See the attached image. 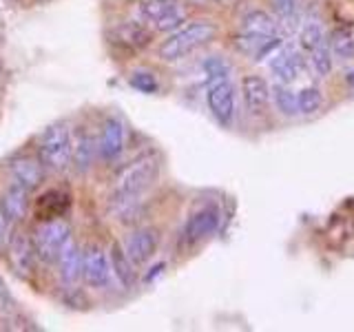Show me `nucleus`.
Wrapping results in <instances>:
<instances>
[{"label":"nucleus","mask_w":354,"mask_h":332,"mask_svg":"<svg viewBox=\"0 0 354 332\" xmlns=\"http://www.w3.org/2000/svg\"><path fill=\"white\" fill-rule=\"evenodd\" d=\"M11 175H14V182L25 186L27 191H36L40 182L44 180V164L40 158H29V155H22L11 162Z\"/></svg>","instance_id":"f8f14e48"},{"label":"nucleus","mask_w":354,"mask_h":332,"mask_svg":"<svg viewBox=\"0 0 354 332\" xmlns=\"http://www.w3.org/2000/svg\"><path fill=\"white\" fill-rule=\"evenodd\" d=\"M118 38L122 42H127L129 47H147L149 40H151V33L144 29L142 25H138V22H124V25L118 27Z\"/></svg>","instance_id":"5701e85b"},{"label":"nucleus","mask_w":354,"mask_h":332,"mask_svg":"<svg viewBox=\"0 0 354 332\" xmlns=\"http://www.w3.org/2000/svg\"><path fill=\"white\" fill-rule=\"evenodd\" d=\"M182 22H184V11L180 7V9H175L173 14L164 16L162 20L155 22V27H158L160 31H177V29L182 27Z\"/></svg>","instance_id":"7c9ffc66"},{"label":"nucleus","mask_w":354,"mask_h":332,"mask_svg":"<svg viewBox=\"0 0 354 332\" xmlns=\"http://www.w3.org/2000/svg\"><path fill=\"white\" fill-rule=\"evenodd\" d=\"M175 9H180V0H144L140 5V14L142 18H147L149 22H158L164 16L173 14Z\"/></svg>","instance_id":"412c9836"},{"label":"nucleus","mask_w":354,"mask_h":332,"mask_svg":"<svg viewBox=\"0 0 354 332\" xmlns=\"http://www.w3.org/2000/svg\"><path fill=\"white\" fill-rule=\"evenodd\" d=\"M310 55H313L310 60H313V66L319 75H328L332 71V49H330L328 40H324L319 47H315L310 51Z\"/></svg>","instance_id":"cd10ccee"},{"label":"nucleus","mask_w":354,"mask_h":332,"mask_svg":"<svg viewBox=\"0 0 354 332\" xmlns=\"http://www.w3.org/2000/svg\"><path fill=\"white\" fill-rule=\"evenodd\" d=\"M109 261H111V270L118 277V282L124 286V288H133L138 282V270H136V264L129 257L127 248H122L120 243H111V250H109Z\"/></svg>","instance_id":"dca6fc26"},{"label":"nucleus","mask_w":354,"mask_h":332,"mask_svg":"<svg viewBox=\"0 0 354 332\" xmlns=\"http://www.w3.org/2000/svg\"><path fill=\"white\" fill-rule=\"evenodd\" d=\"M111 277V261L102 246L91 243L82 252V279L91 288H104Z\"/></svg>","instance_id":"0eeeda50"},{"label":"nucleus","mask_w":354,"mask_h":332,"mask_svg":"<svg viewBox=\"0 0 354 332\" xmlns=\"http://www.w3.org/2000/svg\"><path fill=\"white\" fill-rule=\"evenodd\" d=\"M272 98H274V104H277V109L281 111L283 116H297L299 113V102H297V95L288 89L283 82H279V84H274V89H272Z\"/></svg>","instance_id":"b1692460"},{"label":"nucleus","mask_w":354,"mask_h":332,"mask_svg":"<svg viewBox=\"0 0 354 332\" xmlns=\"http://www.w3.org/2000/svg\"><path fill=\"white\" fill-rule=\"evenodd\" d=\"M33 246H36L38 259L55 264L60 257L62 248L69 243L71 239V226L66 224L62 217H53V219H42V224L33 232Z\"/></svg>","instance_id":"7ed1b4c3"},{"label":"nucleus","mask_w":354,"mask_h":332,"mask_svg":"<svg viewBox=\"0 0 354 332\" xmlns=\"http://www.w3.org/2000/svg\"><path fill=\"white\" fill-rule=\"evenodd\" d=\"M297 102H299V113L313 116L324 104V95H321L317 86H306L297 93Z\"/></svg>","instance_id":"393cba45"},{"label":"nucleus","mask_w":354,"mask_h":332,"mask_svg":"<svg viewBox=\"0 0 354 332\" xmlns=\"http://www.w3.org/2000/svg\"><path fill=\"white\" fill-rule=\"evenodd\" d=\"M158 241H160L158 230H153V228H140L136 232H131L127 239V252L133 259V264L142 266L151 261L155 250H158Z\"/></svg>","instance_id":"9b49d317"},{"label":"nucleus","mask_w":354,"mask_h":332,"mask_svg":"<svg viewBox=\"0 0 354 332\" xmlns=\"http://www.w3.org/2000/svg\"><path fill=\"white\" fill-rule=\"evenodd\" d=\"M301 69H304V60L299 58V51L290 47V44L281 47L270 60V71L274 73L277 82H283V84L295 82L297 77L301 75Z\"/></svg>","instance_id":"9d476101"},{"label":"nucleus","mask_w":354,"mask_h":332,"mask_svg":"<svg viewBox=\"0 0 354 332\" xmlns=\"http://www.w3.org/2000/svg\"><path fill=\"white\" fill-rule=\"evenodd\" d=\"M7 215L3 213V208H0V243H3L5 235H7Z\"/></svg>","instance_id":"473e14b6"},{"label":"nucleus","mask_w":354,"mask_h":332,"mask_svg":"<svg viewBox=\"0 0 354 332\" xmlns=\"http://www.w3.org/2000/svg\"><path fill=\"white\" fill-rule=\"evenodd\" d=\"M274 14L279 25H297L299 18H301V11H299V0H272Z\"/></svg>","instance_id":"bb28decb"},{"label":"nucleus","mask_w":354,"mask_h":332,"mask_svg":"<svg viewBox=\"0 0 354 332\" xmlns=\"http://www.w3.org/2000/svg\"><path fill=\"white\" fill-rule=\"evenodd\" d=\"M277 29H279V22L272 18L266 11H248L246 16L241 18V31H250V33H263V36H277Z\"/></svg>","instance_id":"aec40b11"},{"label":"nucleus","mask_w":354,"mask_h":332,"mask_svg":"<svg viewBox=\"0 0 354 332\" xmlns=\"http://www.w3.org/2000/svg\"><path fill=\"white\" fill-rule=\"evenodd\" d=\"M0 208L11 221H20L29 210V191L20 184H11L0 197Z\"/></svg>","instance_id":"f3484780"},{"label":"nucleus","mask_w":354,"mask_h":332,"mask_svg":"<svg viewBox=\"0 0 354 332\" xmlns=\"http://www.w3.org/2000/svg\"><path fill=\"white\" fill-rule=\"evenodd\" d=\"M9 259L20 275L33 273L38 255H36V246H33V239L27 232L14 230V235L9 237Z\"/></svg>","instance_id":"1a4fd4ad"},{"label":"nucleus","mask_w":354,"mask_h":332,"mask_svg":"<svg viewBox=\"0 0 354 332\" xmlns=\"http://www.w3.org/2000/svg\"><path fill=\"white\" fill-rule=\"evenodd\" d=\"M326 40V33H324V27H321V22L317 20H310L301 27V33H299V42H301V47L313 51L315 47H319L321 42Z\"/></svg>","instance_id":"a878e982"},{"label":"nucleus","mask_w":354,"mask_h":332,"mask_svg":"<svg viewBox=\"0 0 354 332\" xmlns=\"http://www.w3.org/2000/svg\"><path fill=\"white\" fill-rule=\"evenodd\" d=\"M95 142L93 138L88 136L84 129H80L71 136V162L75 166V171L84 173L86 169H91L93 164V158H95Z\"/></svg>","instance_id":"a211bd4d"},{"label":"nucleus","mask_w":354,"mask_h":332,"mask_svg":"<svg viewBox=\"0 0 354 332\" xmlns=\"http://www.w3.org/2000/svg\"><path fill=\"white\" fill-rule=\"evenodd\" d=\"M160 177V162L153 155H144L138 162L127 166L118 177L115 193L127 197H142Z\"/></svg>","instance_id":"f03ea898"},{"label":"nucleus","mask_w":354,"mask_h":332,"mask_svg":"<svg viewBox=\"0 0 354 332\" xmlns=\"http://www.w3.org/2000/svg\"><path fill=\"white\" fill-rule=\"evenodd\" d=\"M235 42L239 51H243L254 60H261L263 55H268L281 47L279 36H263V33H250V31H241L235 38Z\"/></svg>","instance_id":"ddd939ff"},{"label":"nucleus","mask_w":354,"mask_h":332,"mask_svg":"<svg viewBox=\"0 0 354 332\" xmlns=\"http://www.w3.org/2000/svg\"><path fill=\"white\" fill-rule=\"evenodd\" d=\"M346 82H348V84H350V86L354 89V69H352V71H350V73L346 75Z\"/></svg>","instance_id":"72a5a7b5"},{"label":"nucleus","mask_w":354,"mask_h":332,"mask_svg":"<svg viewBox=\"0 0 354 332\" xmlns=\"http://www.w3.org/2000/svg\"><path fill=\"white\" fill-rule=\"evenodd\" d=\"M38 158L53 171H64L71 164V133L64 124H53L38 140Z\"/></svg>","instance_id":"20e7f679"},{"label":"nucleus","mask_w":354,"mask_h":332,"mask_svg":"<svg viewBox=\"0 0 354 332\" xmlns=\"http://www.w3.org/2000/svg\"><path fill=\"white\" fill-rule=\"evenodd\" d=\"M131 86L133 89H138L140 93H155L158 91V80H155V75L149 73V71H136L131 75Z\"/></svg>","instance_id":"c85d7f7f"},{"label":"nucleus","mask_w":354,"mask_h":332,"mask_svg":"<svg viewBox=\"0 0 354 332\" xmlns=\"http://www.w3.org/2000/svg\"><path fill=\"white\" fill-rule=\"evenodd\" d=\"M330 49L332 55L341 60H354V36L350 29H337L330 36Z\"/></svg>","instance_id":"4be33fe9"},{"label":"nucleus","mask_w":354,"mask_h":332,"mask_svg":"<svg viewBox=\"0 0 354 332\" xmlns=\"http://www.w3.org/2000/svg\"><path fill=\"white\" fill-rule=\"evenodd\" d=\"M55 264H58L60 279L64 286H75L82 279V250L73 239H69V243L62 248L60 257Z\"/></svg>","instance_id":"4468645a"},{"label":"nucleus","mask_w":354,"mask_h":332,"mask_svg":"<svg viewBox=\"0 0 354 332\" xmlns=\"http://www.w3.org/2000/svg\"><path fill=\"white\" fill-rule=\"evenodd\" d=\"M241 91H243V102H246L248 111L254 116L261 113V111L270 102V86L261 75H246L243 77Z\"/></svg>","instance_id":"2eb2a0df"},{"label":"nucleus","mask_w":354,"mask_h":332,"mask_svg":"<svg viewBox=\"0 0 354 332\" xmlns=\"http://www.w3.org/2000/svg\"><path fill=\"white\" fill-rule=\"evenodd\" d=\"M206 102H208L210 113L215 116L219 124L228 127L232 122V116H235V91H232V84L228 82V77L208 82Z\"/></svg>","instance_id":"39448f33"},{"label":"nucleus","mask_w":354,"mask_h":332,"mask_svg":"<svg viewBox=\"0 0 354 332\" xmlns=\"http://www.w3.org/2000/svg\"><path fill=\"white\" fill-rule=\"evenodd\" d=\"M11 304V295H9V290H7V286H5V282L0 279V308H7Z\"/></svg>","instance_id":"2f4dec72"},{"label":"nucleus","mask_w":354,"mask_h":332,"mask_svg":"<svg viewBox=\"0 0 354 332\" xmlns=\"http://www.w3.org/2000/svg\"><path fill=\"white\" fill-rule=\"evenodd\" d=\"M215 36H217V27L213 25V22H208V20L188 22V25L180 27L162 42L160 58L166 60V62L182 60V58H186L188 53H193L199 47L208 44Z\"/></svg>","instance_id":"f257e3e1"},{"label":"nucleus","mask_w":354,"mask_h":332,"mask_svg":"<svg viewBox=\"0 0 354 332\" xmlns=\"http://www.w3.org/2000/svg\"><path fill=\"white\" fill-rule=\"evenodd\" d=\"M66 210H69V195L62 191H47L42 193L40 199L36 202V215L38 219H53V217H62Z\"/></svg>","instance_id":"6ab92c4d"},{"label":"nucleus","mask_w":354,"mask_h":332,"mask_svg":"<svg viewBox=\"0 0 354 332\" xmlns=\"http://www.w3.org/2000/svg\"><path fill=\"white\" fill-rule=\"evenodd\" d=\"M127 147V129L118 118H109L104 120L102 131H100V140H97V151L102 155V160L113 162L118 160Z\"/></svg>","instance_id":"6e6552de"},{"label":"nucleus","mask_w":354,"mask_h":332,"mask_svg":"<svg viewBox=\"0 0 354 332\" xmlns=\"http://www.w3.org/2000/svg\"><path fill=\"white\" fill-rule=\"evenodd\" d=\"M204 71H206V80L208 82H215V80H224V77H228V64L217 58V55H213V58H208L204 62Z\"/></svg>","instance_id":"c756f323"},{"label":"nucleus","mask_w":354,"mask_h":332,"mask_svg":"<svg viewBox=\"0 0 354 332\" xmlns=\"http://www.w3.org/2000/svg\"><path fill=\"white\" fill-rule=\"evenodd\" d=\"M219 226V208L217 206H204L199 208L197 213H193L186 219L184 224V241L188 246H195V243L208 239Z\"/></svg>","instance_id":"423d86ee"}]
</instances>
